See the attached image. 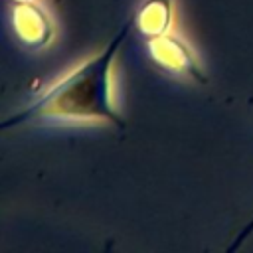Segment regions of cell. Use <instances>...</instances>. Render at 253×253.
Wrapping results in <instances>:
<instances>
[{
	"label": "cell",
	"instance_id": "obj_1",
	"mask_svg": "<svg viewBox=\"0 0 253 253\" xmlns=\"http://www.w3.org/2000/svg\"><path fill=\"white\" fill-rule=\"evenodd\" d=\"M134 24V16H130L95 57L77 65L22 111L4 119L2 128L34 121H105L123 130L126 121L113 105L111 69L121 43Z\"/></svg>",
	"mask_w": 253,
	"mask_h": 253
},
{
	"label": "cell",
	"instance_id": "obj_2",
	"mask_svg": "<svg viewBox=\"0 0 253 253\" xmlns=\"http://www.w3.org/2000/svg\"><path fill=\"white\" fill-rule=\"evenodd\" d=\"M148 51L156 65L164 67L166 71L186 75L198 83H208V77L200 67L190 45L178 36L170 34V30L148 38Z\"/></svg>",
	"mask_w": 253,
	"mask_h": 253
},
{
	"label": "cell",
	"instance_id": "obj_3",
	"mask_svg": "<svg viewBox=\"0 0 253 253\" xmlns=\"http://www.w3.org/2000/svg\"><path fill=\"white\" fill-rule=\"evenodd\" d=\"M14 28L18 38L28 47H43L53 36V26L47 12L34 0L18 2L14 10Z\"/></svg>",
	"mask_w": 253,
	"mask_h": 253
},
{
	"label": "cell",
	"instance_id": "obj_4",
	"mask_svg": "<svg viewBox=\"0 0 253 253\" xmlns=\"http://www.w3.org/2000/svg\"><path fill=\"white\" fill-rule=\"evenodd\" d=\"M134 22L146 38L168 32L172 26V0H146L134 14Z\"/></svg>",
	"mask_w": 253,
	"mask_h": 253
},
{
	"label": "cell",
	"instance_id": "obj_5",
	"mask_svg": "<svg viewBox=\"0 0 253 253\" xmlns=\"http://www.w3.org/2000/svg\"><path fill=\"white\" fill-rule=\"evenodd\" d=\"M251 233H253V217H251V219L245 223V227H243V229L237 233V237H233V241H231V245L227 247V251L231 253V251H235L237 247H241V243H243V241H245V239H247Z\"/></svg>",
	"mask_w": 253,
	"mask_h": 253
},
{
	"label": "cell",
	"instance_id": "obj_6",
	"mask_svg": "<svg viewBox=\"0 0 253 253\" xmlns=\"http://www.w3.org/2000/svg\"><path fill=\"white\" fill-rule=\"evenodd\" d=\"M12 2H16V4H18V2H28V0H12Z\"/></svg>",
	"mask_w": 253,
	"mask_h": 253
}]
</instances>
